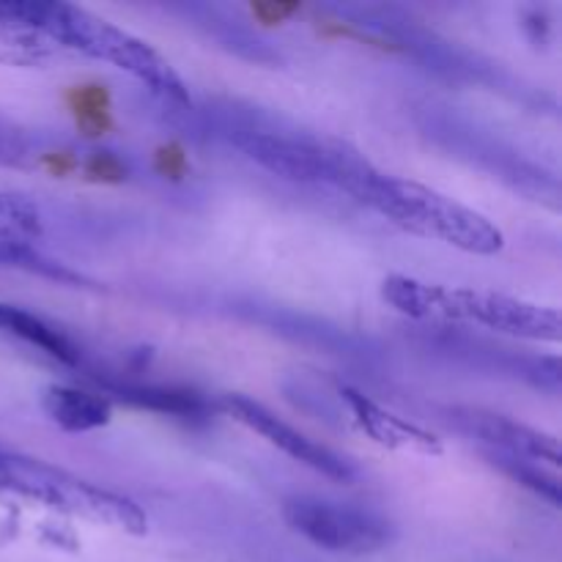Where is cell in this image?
<instances>
[{"label":"cell","instance_id":"obj_1","mask_svg":"<svg viewBox=\"0 0 562 562\" xmlns=\"http://www.w3.org/2000/svg\"><path fill=\"white\" fill-rule=\"evenodd\" d=\"M20 11L27 27L47 36L53 44L108 60L115 69L146 82L165 102H190V93H187L184 82L173 71V66L132 33L66 3H20Z\"/></svg>","mask_w":562,"mask_h":562},{"label":"cell","instance_id":"obj_2","mask_svg":"<svg viewBox=\"0 0 562 562\" xmlns=\"http://www.w3.org/2000/svg\"><path fill=\"white\" fill-rule=\"evenodd\" d=\"M382 294L390 305L415 318H459L530 340H560L562 335L560 313L554 307L532 305L492 291L439 289L393 274L384 280Z\"/></svg>","mask_w":562,"mask_h":562},{"label":"cell","instance_id":"obj_3","mask_svg":"<svg viewBox=\"0 0 562 562\" xmlns=\"http://www.w3.org/2000/svg\"><path fill=\"white\" fill-rule=\"evenodd\" d=\"M357 198L371 203L376 212L387 214L404 228L442 239L445 245L459 247L472 256H494L505 245L503 231L488 223L483 214L415 181L393 179L373 170L357 190Z\"/></svg>","mask_w":562,"mask_h":562},{"label":"cell","instance_id":"obj_4","mask_svg":"<svg viewBox=\"0 0 562 562\" xmlns=\"http://www.w3.org/2000/svg\"><path fill=\"white\" fill-rule=\"evenodd\" d=\"M0 488L132 536H143L148 525L146 514L132 499L91 486L88 481L38 459L5 453L3 448H0Z\"/></svg>","mask_w":562,"mask_h":562},{"label":"cell","instance_id":"obj_5","mask_svg":"<svg viewBox=\"0 0 562 562\" xmlns=\"http://www.w3.org/2000/svg\"><path fill=\"white\" fill-rule=\"evenodd\" d=\"M247 157L272 173L294 181H329L355 195L371 176V165L335 140H313L300 135H280L267 130H245L236 137Z\"/></svg>","mask_w":562,"mask_h":562},{"label":"cell","instance_id":"obj_6","mask_svg":"<svg viewBox=\"0 0 562 562\" xmlns=\"http://www.w3.org/2000/svg\"><path fill=\"white\" fill-rule=\"evenodd\" d=\"M285 521L294 532L318 549L338 554H371L390 543L387 521L371 510L327 503L316 497H296L285 503Z\"/></svg>","mask_w":562,"mask_h":562},{"label":"cell","instance_id":"obj_7","mask_svg":"<svg viewBox=\"0 0 562 562\" xmlns=\"http://www.w3.org/2000/svg\"><path fill=\"white\" fill-rule=\"evenodd\" d=\"M225 409H228L236 420L245 423L250 431L261 434L269 445L283 450L285 456H291V459L300 461V464L311 467V470L322 472V475L333 477V481L349 483L351 477H355V467H351L349 459L338 456L335 450L324 448V445L313 442L311 437H305V434L296 431L294 426L280 420L274 412H269L267 406L258 404V401L245 398V395H228V398H225Z\"/></svg>","mask_w":562,"mask_h":562},{"label":"cell","instance_id":"obj_8","mask_svg":"<svg viewBox=\"0 0 562 562\" xmlns=\"http://www.w3.org/2000/svg\"><path fill=\"white\" fill-rule=\"evenodd\" d=\"M453 423L461 431L472 434V437L483 439L492 448L499 450L505 459L530 461V464L541 467L543 461L552 467L560 464V445L558 439L549 434L536 431V428L525 426L519 420H510L505 415H494L486 409H472V406H461V409L450 412Z\"/></svg>","mask_w":562,"mask_h":562},{"label":"cell","instance_id":"obj_9","mask_svg":"<svg viewBox=\"0 0 562 562\" xmlns=\"http://www.w3.org/2000/svg\"><path fill=\"white\" fill-rule=\"evenodd\" d=\"M344 401L349 404L351 417L357 420V426L368 434L371 439H376L379 445L390 450H412V453H428L437 456L442 453V445L434 434L423 431L415 423L404 420V417L393 415L390 409L379 406L376 401H371L368 395L357 393V390H344Z\"/></svg>","mask_w":562,"mask_h":562},{"label":"cell","instance_id":"obj_10","mask_svg":"<svg viewBox=\"0 0 562 562\" xmlns=\"http://www.w3.org/2000/svg\"><path fill=\"white\" fill-rule=\"evenodd\" d=\"M42 406L55 426L71 434H86L108 426L110 415H113L108 398L86 393V390L64 387V384H53L44 390Z\"/></svg>","mask_w":562,"mask_h":562},{"label":"cell","instance_id":"obj_11","mask_svg":"<svg viewBox=\"0 0 562 562\" xmlns=\"http://www.w3.org/2000/svg\"><path fill=\"white\" fill-rule=\"evenodd\" d=\"M0 333L44 351V355L64 362V366H77L80 362V349L64 333H58L53 324H47L36 313L22 311L16 305L0 302Z\"/></svg>","mask_w":562,"mask_h":562},{"label":"cell","instance_id":"obj_12","mask_svg":"<svg viewBox=\"0 0 562 562\" xmlns=\"http://www.w3.org/2000/svg\"><path fill=\"white\" fill-rule=\"evenodd\" d=\"M49 38L31 31L22 22L16 3H0V60L9 64H38L47 58Z\"/></svg>","mask_w":562,"mask_h":562},{"label":"cell","instance_id":"obj_13","mask_svg":"<svg viewBox=\"0 0 562 562\" xmlns=\"http://www.w3.org/2000/svg\"><path fill=\"white\" fill-rule=\"evenodd\" d=\"M115 393H121V398L132 401L137 406H146V409L154 412H170V415H203L206 412V404H203L198 395L192 393H176V390L165 387H115Z\"/></svg>","mask_w":562,"mask_h":562},{"label":"cell","instance_id":"obj_14","mask_svg":"<svg viewBox=\"0 0 562 562\" xmlns=\"http://www.w3.org/2000/svg\"><path fill=\"white\" fill-rule=\"evenodd\" d=\"M494 464L503 467L508 475H514L516 481L525 483V486H530L532 492H538L541 497H547L552 505L562 503L560 481L554 475H547V472H543L538 464H530V461H519V459H505V456L494 459Z\"/></svg>","mask_w":562,"mask_h":562},{"label":"cell","instance_id":"obj_15","mask_svg":"<svg viewBox=\"0 0 562 562\" xmlns=\"http://www.w3.org/2000/svg\"><path fill=\"white\" fill-rule=\"evenodd\" d=\"M38 212L25 198L5 195L0 192V236H31L38 234Z\"/></svg>","mask_w":562,"mask_h":562},{"label":"cell","instance_id":"obj_16","mask_svg":"<svg viewBox=\"0 0 562 562\" xmlns=\"http://www.w3.org/2000/svg\"><path fill=\"white\" fill-rule=\"evenodd\" d=\"M22 151H25V146H22L20 132H16L9 121L0 119V162H16V159L22 157Z\"/></svg>","mask_w":562,"mask_h":562},{"label":"cell","instance_id":"obj_17","mask_svg":"<svg viewBox=\"0 0 562 562\" xmlns=\"http://www.w3.org/2000/svg\"><path fill=\"white\" fill-rule=\"evenodd\" d=\"M88 170H91L93 176H121V165L115 162V159H110L108 154H97V157L91 159V165H88Z\"/></svg>","mask_w":562,"mask_h":562}]
</instances>
